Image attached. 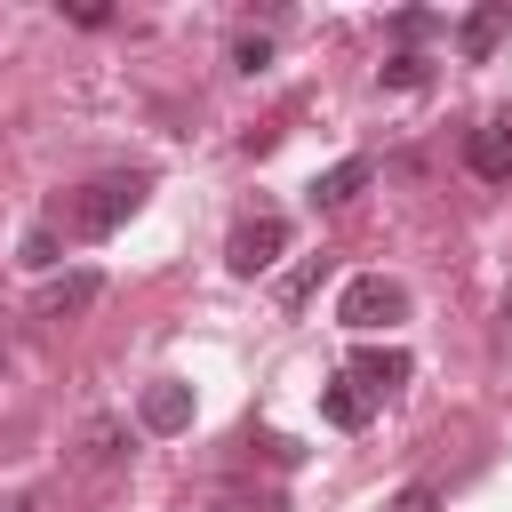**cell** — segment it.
I'll return each mask as SVG.
<instances>
[{"instance_id": "1", "label": "cell", "mask_w": 512, "mask_h": 512, "mask_svg": "<svg viewBox=\"0 0 512 512\" xmlns=\"http://www.w3.org/2000/svg\"><path fill=\"white\" fill-rule=\"evenodd\" d=\"M144 192H152V176H144V168H112V176H88L80 192H64L48 224H56L64 240H112V232L144 208Z\"/></svg>"}, {"instance_id": "2", "label": "cell", "mask_w": 512, "mask_h": 512, "mask_svg": "<svg viewBox=\"0 0 512 512\" xmlns=\"http://www.w3.org/2000/svg\"><path fill=\"white\" fill-rule=\"evenodd\" d=\"M288 256V216L280 208H248L240 224H232V240H224V272L232 280H256V272H272Z\"/></svg>"}, {"instance_id": "3", "label": "cell", "mask_w": 512, "mask_h": 512, "mask_svg": "<svg viewBox=\"0 0 512 512\" xmlns=\"http://www.w3.org/2000/svg\"><path fill=\"white\" fill-rule=\"evenodd\" d=\"M336 320H344L352 336L392 328V320H408V288H400L392 272H352V280H344V296H336Z\"/></svg>"}, {"instance_id": "4", "label": "cell", "mask_w": 512, "mask_h": 512, "mask_svg": "<svg viewBox=\"0 0 512 512\" xmlns=\"http://www.w3.org/2000/svg\"><path fill=\"white\" fill-rule=\"evenodd\" d=\"M344 376L368 392V400H384V392H400L408 376H416V360L400 352V344H352V360H344Z\"/></svg>"}, {"instance_id": "5", "label": "cell", "mask_w": 512, "mask_h": 512, "mask_svg": "<svg viewBox=\"0 0 512 512\" xmlns=\"http://www.w3.org/2000/svg\"><path fill=\"white\" fill-rule=\"evenodd\" d=\"M136 424L144 432H192V384H176V376H160V384H144V400H136Z\"/></svg>"}, {"instance_id": "6", "label": "cell", "mask_w": 512, "mask_h": 512, "mask_svg": "<svg viewBox=\"0 0 512 512\" xmlns=\"http://www.w3.org/2000/svg\"><path fill=\"white\" fill-rule=\"evenodd\" d=\"M464 168H472V176H488V184H504V176H512V112H496V120H480V128L464 136Z\"/></svg>"}, {"instance_id": "7", "label": "cell", "mask_w": 512, "mask_h": 512, "mask_svg": "<svg viewBox=\"0 0 512 512\" xmlns=\"http://www.w3.org/2000/svg\"><path fill=\"white\" fill-rule=\"evenodd\" d=\"M504 32H512V0H480V8L456 24V48H464V64H488Z\"/></svg>"}, {"instance_id": "8", "label": "cell", "mask_w": 512, "mask_h": 512, "mask_svg": "<svg viewBox=\"0 0 512 512\" xmlns=\"http://www.w3.org/2000/svg\"><path fill=\"white\" fill-rule=\"evenodd\" d=\"M368 176H376V160H368V152H352V160L320 168V176L304 184V200H312V208H344L352 192H368Z\"/></svg>"}, {"instance_id": "9", "label": "cell", "mask_w": 512, "mask_h": 512, "mask_svg": "<svg viewBox=\"0 0 512 512\" xmlns=\"http://www.w3.org/2000/svg\"><path fill=\"white\" fill-rule=\"evenodd\" d=\"M96 296H104V272H64V280L40 288V320H72V312H88Z\"/></svg>"}, {"instance_id": "10", "label": "cell", "mask_w": 512, "mask_h": 512, "mask_svg": "<svg viewBox=\"0 0 512 512\" xmlns=\"http://www.w3.org/2000/svg\"><path fill=\"white\" fill-rule=\"evenodd\" d=\"M320 416H328L336 432H360V424L376 416V400H368L352 376H328V384H320Z\"/></svg>"}, {"instance_id": "11", "label": "cell", "mask_w": 512, "mask_h": 512, "mask_svg": "<svg viewBox=\"0 0 512 512\" xmlns=\"http://www.w3.org/2000/svg\"><path fill=\"white\" fill-rule=\"evenodd\" d=\"M232 72H240V80L272 72V32H232Z\"/></svg>"}, {"instance_id": "12", "label": "cell", "mask_w": 512, "mask_h": 512, "mask_svg": "<svg viewBox=\"0 0 512 512\" xmlns=\"http://www.w3.org/2000/svg\"><path fill=\"white\" fill-rule=\"evenodd\" d=\"M88 456H96V464H120V456H128V432H120L112 416H88Z\"/></svg>"}, {"instance_id": "13", "label": "cell", "mask_w": 512, "mask_h": 512, "mask_svg": "<svg viewBox=\"0 0 512 512\" xmlns=\"http://www.w3.org/2000/svg\"><path fill=\"white\" fill-rule=\"evenodd\" d=\"M376 80H384V88H424V80H432V64H424L416 48H400V56H392V64L376 72Z\"/></svg>"}, {"instance_id": "14", "label": "cell", "mask_w": 512, "mask_h": 512, "mask_svg": "<svg viewBox=\"0 0 512 512\" xmlns=\"http://www.w3.org/2000/svg\"><path fill=\"white\" fill-rule=\"evenodd\" d=\"M56 256H64V232H56V224H32V232H24V264H32V272H48Z\"/></svg>"}, {"instance_id": "15", "label": "cell", "mask_w": 512, "mask_h": 512, "mask_svg": "<svg viewBox=\"0 0 512 512\" xmlns=\"http://www.w3.org/2000/svg\"><path fill=\"white\" fill-rule=\"evenodd\" d=\"M320 272H328V256H312V264H296V272H288V280H280V304H288V312H296V304H304V296H312V280H320Z\"/></svg>"}, {"instance_id": "16", "label": "cell", "mask_w": 512, "mask_h": 512, "mask_svg": "<svg viewBox=\"0 0 512 512\" xmlns=\"http://www.w3.org/2000/svg\"><path fill=\"white\" fill-rule=\"evenodd\" d=\"M392 512H440V488H432V480H408V488L392 496Z\"/></svg>"}, {"instance_id": "17", "label": "cell", "mask_w": 512, "mask_h": 512, "mask_svg": "<svg viewBox=\"0 0 512 512\" xmlns=\"http://www.w3.org/2000/svg\"><path fill=\"white\" fill-rule=\"evenodd\" d=\"M432 24H440V16H432V8H400V16H392V32H400V40H424V32H432Z\"/></svg>"}, {"instance_id": "18", "label": "cell", "mask_w": 512, "mask_h": 512, "mask_svg": "<svg viewBox=\"0 0 512 512\" xmlns=\"http://www.w3.org/2000/svg\"><path fill=\"white\" fill-rule=\"evenodd\" d=\"M256 448H264V456H272V464H280V472H288V464H304V448H296V440H280V432H264V440H256Z\"/></svg>"}, {"instance_id": "19", "label": "cell", "mask_w": 512, "mask_h": 512, "mask_svg": "<svg viewBox=\"0 0 512 512\" xmlns=\"http://www.w3.org/2000/svg\"><path fill=\"white\" fill-rule=\"evenodd\" d=\"M64 16H72V24H88V32H96V24H112V8H104V0H72Z\"/></svg>"}, {"instance_id": "20", "label": "cell", "mask_w": 512, "mask_h": 512, "mask_svg": "<svg viewBox=\"0 0 512 512\" xmlns=\"http://www.w3.org/2000/svg\"><path fill=\"white\" fill-rule=\"evenodd\" d=\"M224 512H288V496H224Z\"/></svg>"}, {"instance_id": "21", "label": "cell", "mask_w": 512, "mask_h": 512, "mask_svg": "<svg viewBox=\"0 0 512 512\" xmlns=\"http://www.w3.org/2000/svg\"><path fill=\"white\" fill-rule=\"evenodd\" d=\"M8 512H32V496H16V504H8Z\"/></svg>"}, {"instance_id": "22", "label": "cell", "mask_w": 512, "mask_h": 512, "mask_svg": "<svg viewBox=\"0 0 512 512\" xmlns=\"http://www.w3.org/2000/svg\"><path fill=\"white\" fill-rule=\"evenodd\" d=\"M504 328H512V288H504Z\"/></svg>"}]
</instances>
